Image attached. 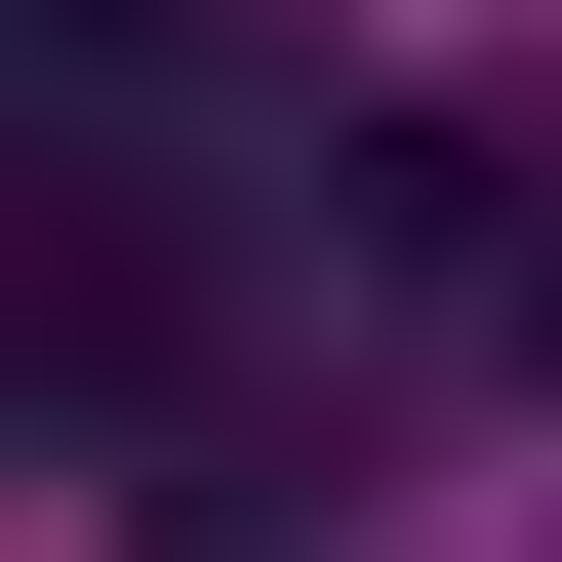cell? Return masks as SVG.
Returning a JSON list of instances; mask_svg holds the SVG:
<instances>
[{"label":"cell","instance_id":"obj_1","mask_svg":"<svg viewBox=\"0 0 562 562\" xmlns=\"http://www.w3.org/2000/svg\"><path fill=\"white\" fill-rule=\"evenodd\" d=\"M322 241H362V362L562 402V121H522V81H442L402 161H322Z\"/></svg>","mask_w":562,"mask_h":562}]
</instances>
